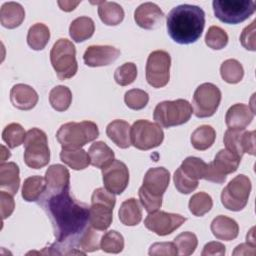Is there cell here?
Returning <instances> with one entry per match:
<instances>
[{
  "mask_svg": "<svg viewBox=\"0 0 256 256\" xmlns=\"http://www.w3.org/2000/svg\"><path fill=\"white\" fill-rule=\"evenodd\" d=\"M39 204L51 221L57 242L69 249L70 254L84 255L85 252L76 250V246L80 236L90 226L89 207L74 199L70 189L54 193L45 191Z\"/></svg>",
  "mask_w": 256,
  "mask_h": 256,
  "instance_id": "obj_1",
  "label": "cell"
},
{
  "mask_svg": "<svg viewBox=\"0 0 256 256\" xmlns=\"http://www.w3.org/2000/svg\"><path fill=\"white\" fill-rule=\"evenodd\" d=\"M167 32L178 44H191L202 35L205 12L196 5L182 4L174 7L166 17Z\"/></svg>",
  "mask_w": 256,
  "mask_h": 256,
  "instance_id": "obj_2",
  "label": "cell"
},
{
  "mask_svg": "<svg viewBox=\"0 0 256 256\" xmlns=\"http://www.w3.org/2000/svg\"><path fill=\"white\" fill-rule=\"evenodd\" d=\"M170 182V173L164 167L150 168L139 188L138 195L141 204L148 213L159 210L162 206V196Z\"/></svg>",
  "mask_w": 256,
  "mask_h": 256,
  "instance_id": "obj_3",
  "label": "cell"
},
{
  "mask_svg": "<svg viewBox=\"0 0 256 256\" xmlns=\"http://www.w3.org/2000/svg\"><path fill=\"white\" fill-rule=\"evenodd\" d=\"M98 136V127L92 121L68 122L61 125L56 133V138L63 149H79Z\"/></svg>",
  "mask_w": 256,
  "mask_h": 256,
  "instance_id": "obj_4",
  "label": "cell"
},
{
  "mask_svg": "<svg viewBox=\"0 0 256 256\" xmlns=\"http://www.w3.org/2000/svg\"><path fill=\"white\" fill-rule=\"evenodd\" d=\"M116 198L106 188H97L91 196L89 207V224L98 231H105L112 223L113 208Z\"/></svg>",
  "mask_w": 256,
  "mask_h": 256,
  "instance_id": "obj_5",
  "label": "cell"
},
{
  "mask_svg": "<svg viewBox=\"0 0 256 256\" xmlns=\"http://www.w3.org/2000/svg\"><path fill=\"white\" fill-rule=\"evenodd\" d=\"M50 61L60 80L72 78L78 70L75 46L66 38H60L54 43L50 51Z\"/></svg>",
  "mask_w": 256,
  "mask_h": 256,
  "instance_id": "obj_6",
  "label": "cell"
},
{
  "mask_svg": "<svg viewBox=\"0 0 256 256\" xmlns=\"http://www.w3.org/2000/svg\"><path fill=\"white\" fill-rule=\"evenodd\" d=\"M24 161L33 169H40L50 161V150L46 133L39 128L27 131L24 141Z\"/></svg>",
  "mask_w": 256,
  "mask_h": 256,
  "instance_id": "obj_7",
  "label": "cell"
},
{
  "mask_svg": "<svg viewBox=\"0 0 256 256\" xmlns=\"http://www.w3.org/2000/svg\"><path fill=\"white\" fill-rule=\"evenodd\" d=\"M192 112V106L187 100L163 101L155 107L153 118L158 125L170 128L186 123L190 119Z\"/></svg>",
  "mask_w": 256,
  "mask_h": 256,
  "instance_id": "obj_8",
  "label": "cell"
},
{
  "mask_svg": "<svg viewBox=\"0 0 256 256\" xmlns=\"http://www.w3.org/2000/svg\"><path fill=\"white\" fill-rule=\"evenodd\" d=\"M213 11L221 22L238 24L248 19L256 9L253 0H214Z\"/></svg>",
  "mask_w": 256,
  "mask_h": 256,
  "instance_id": "obj_9",
  "label": "cell"
},
{
  "mask_svg": "<svg viewBox=\"0 0 256 256\" xmlns=\"http://www.w3.org/2000/svg\"><path fill=\"white\" fill-rule=\"evenodd\" d=\"M164 139L160 125L148 120H137L130 128L131 144L139 150H149L159 146Z\"/></svg>",
  "mask_w": 256,
  "mask_h": 256,
  "instance_id": "obj_10",
  "label": "cell"
},
{
  "mask_svg": "<svg viewBox=\"0 0 256 256\" xmlns=\"http://www.w3.org/2000/svg\"><path fill=\"white\" fill-rule=\"evenodd\" d=\"M250 179L240 174L234 177L221 192L223 206L231 211H240L247 205L251 192Z\"/></svg>",
  "mask_w": 256,
  "mask_h": 256,
  "instance_id": "obj_11",
  "label": "cell"
},
{
  "mask_svg": "<svg viewBox=\"0 0 256 256\" xmlns=\"http://www.w3.org/2000/svg\"><path fill=\"white\" fill-rule=\"evenodd\" d=\"M221 91L213 83L199 85L193 95L192 109L198 118L211 117L217 111L221 102Z\"/></svg>",
  "mask_w": 256,
  "mask_h": 256,
  "instance_id": "obj_12",
  "label": "cell"
},
{
  "mask_svg": "<svg viewBox=\"0 0 256 256\" xmlns=\"http://www.w3.org/2000/svg\"><path fill=\"white\" fill-rule=\"evenodd\" d=\"M171 57L164 50H155L148 56L146 63V80L154 88L167 85L170 79Z\"/></svg>",
  "mask_w": 256,
  "mask_h": 256,
  "instance_id": "obj_13",
  "label": "cell"
},
{
  "mask_svg": "<svg viewBox=\"0 0 256 256\" xmlns=\"http://www.w3.org/2000/svg\"><path fill=\"white\" fill-rule=\"evenodd\" d=\"M240 161L241 158L227 149H222L216 154L214 160L208 164L204 179L218 184L224 183L227 175L238 169Z\"/></svg>",
  "mask_w": 256,
  "mask_h": 256,
  "instance_id": "obj_14",
  "label": "cell"
},
{
  "mask_svg": "<svg viewBox=\"0 0 256 256\" xmlns=\"http://www.w3.org/2000/svg\"><path fill=\"white\" fill-rule=\"evenodd\" d=\"M185 221L186 218L180 214L157 210L148 214L144 220V225L155 234L166 236L178 229Z\"/></svg>",
  "mask_w": 256,
  "mask_h": 256,
  "instance_id": "obj_15",
  "label": "cell"
},
{
  "mask_svg": "<svg viewBox=\"0 0 256 256\" xmlns=\"http://www.w3.org/2000/svg\"><path fill=\"white\" fill-rule=\"evenodd\" d=\"M226 149L242 158L244 153L255 154V131H245V129L226 130L223 138Z\"/></svg>",
  "mask_w": 256,
  "mask_h": 256,
  "instance_id": "obj_16",
  "label": "cell"
},
{
  "mask_svg": "<svg viewBox=\"0 0 256 256\" xmlns=\"http://www.w3.org/2000/svg\"><path fill=\"white\" fill-rule=\"evenodd\" d=\"M104 187L113 194L124 192L129 183V171L126 164L120 160H113L102 169Z\"/></svg>",
  "mask_w": 256,
  "mask_h": 256,
  "instance_id": "obj_17",
  "label": "cell"
},
{
  "mask_svg": "<svg viewBox=\"0 0 256 256\" xmlns=\"http://www.w3.org/2000/svg\"><path fill=\"white\" fill-rule=\"evenodd\" d=\"M120 55V50L110 45L89 46L83 55L84 63L89 67L107 66Z\"/></svg>",
  "mask_w": 256,
  "mask_h": 256,
  "instance_id": "obj_18",
  "label": "cell"
},
{
  "mask_svg": "<svg viewBox=\"0 0 256 256\" xmlns=\"http://www.w3.org/2000/svg\"><path fill=\"white\" fill-rule=\"evenodd\" d=\"M164 18L163 11L158 5L152 2H146L139 5L134 12V20L136 24L147 30L157 28Z\"/></svg>",
  "mask_w": 256,
  "mask_h": 256,
  "instance_id": "obj_19",
  "label": "cell"
},
{
  "mask_svg": "<svg viewBox=\"0 0 256 256\" xmlns=\"http://www.w3.org/2000/svg\"><path fill=\"white\" fill-rule=\"evenodd\" d=\"M45 182L47 192H60L70 189V173L61 164H54L48 167L45 172Z\"/></svg>",
  "mask_w": 256,
  "mask_h": 256,
  "instance_id": "obj_20",
  "label": "cell"
},
{
  "mask_svg": "<svg viewBox=\"0 0 256 256\" xmlns=\"http://www.w3.org/2000/svg\"><path fill=\"white\" fill-rule=\"evenodd\" d=\"M37 92L29 85L16 84L10 91V101L19 110H31L38 102Z\"/></svg>",
  "mask_w": 256,
  "mask_h": 256,
  "instance_id": "obj_21",
  "label": "cell"
},
{
  "mask_svg": "<svg viewBox=\"0 0 256 256\" xmlns=\"http://www.w3.org/2000/svg\"><path fill=\"white\" fill-rule=\"evenodd\" d=\"M254 111L246 104L237 103L232 105L225 116V122L228 128L245 129L253 120Z\"/></svg>",
  "mask_w": 256,
  "mask_h": 256,
  "instance_id": "obj_22",
  "label": "cell"
},
{
  "mask_svg": "<svg viewBox=\"0 0 256 256\" xmlns=\"http://www.w3.org/2000/svg\"><path fill=\"white\" fill-rule=\"evenodd\" d=\"M210 228L213 235L219 240H234L239 233V226L237 222L224 215H219L214 218Z\"/></svg>",
  "mask_w": 256,
  "mask_h": 256,
  "instance_id": "obj_23",
  "label": "cell"
},
{
  "mask_svg": "<svg viewBox=\"0 0 256 256\" xmlns=\"http://www.w3.org/2000/svg\"><path fill=\"white\" fill-rule=\"evenodd\" d=\"M19 167L14 162L0 164V188L11 195H15L19 189Z\"/></svg>",
  "mask_w": 256,
  "mask_h": 256,
  "instance_id": "obj_24",
  "label": "cell"
},
{
  "mask_svg": "<svg viewBox=\"0 0 256 256\" xmlns=\"http://www.w3.org/2000/svg\"><path fill=\"white\" fill-rule=\"evenodd\" d=\"M25 18V11L17 2H6L0 9L1 25L8 29H14L22 24Z\"/></svg>",
  "mask_w": 256,
  "mask_h": 256,
  "instance_id": "obj_25",
  "label": "cell"
},
{
  "mask_svg": "<svg viewBox=\"0 0 256 256\" xmlns=\"http://www.w3.org/2000/svg\"><path fill=\"white\" fill-rule=\"evenodd\" d=\"M130 125L124 120H114L106 127V134L118 147L126 149L131 145Z\"/></svg>",
  "mask_w": 256,
  "mask_h": 256,
  "instance_id": "obj_26",
  "label": "cell"
},
{
  "mask_svg": "<svg viewBox=\"0 0 256 256\" xmlns=\"http://www.w3.org/2000/svg\"><path fill=\"white\" fill-rule=\"evenodd\" d=\"M88 155L90 157V163L100 169L108 166L114 160L113 150L103 141L94 142L88 150Z\"/></svg>",
  "mask_w": 256,
  "mask_h": 256,
  "instance_id": "obj_27",
  "label": "cell"
},
{
  "mask_svg": "<svg viewBox=\"0 0 256 256\" xmlns=\"http://www.w3.org/2000/svg\"><path fill=\"white\" fill-rule=\"evenodd\" d=\"M98 15L101 21L108 26L120 24L124 19V10L116 2H98Z\"/></svg>",
  "mask_w": 256,
  "mask_h": 256,
  "instance_id": "obj_28",
  "label": "cell"
},
{
  "mask_svg": "<svg viewBox=\"0 0 256 256\" xmlns=\"http://www.w3.org/2000/svg\"><path fill=\"white\" fill-rule=\"evenodd\" d=\"M119 220L126 226L138 225L142 219L141 206L135 198H129L125 200L118 211Z\"/></svg>",
  "mask_w": 256,
  "mask_h": 256,
  "instance_id": "obj_29",
  "label": "cell"
},
{
  "mask_svg": "<svg viewBox=\"0 0 256 256\" xmlns=\"http://www.w3.org/2000/svg\"><path fill=\"white\" fill-rule=\"evenodd\" d=\"M95 31L94 21L90 17L81 16L74 19L69 27V34L75 42H83L89 39Z\"/></svg>",
  "mask_w": 256,
  "mask_h": 256,
  "instance_id": "obj_30",
  "label": "cell"
},
{
  "mask_svg": "<svg viewBox=\"0 0 256 256\" xmlns=\"http://www.w3.org/2000/svg\"><path fill=\"white\" fill-rule=\"evenodd\" d=\"M61 161L74 170H82L89 166L90 157L88 153L79 149H63L60 152Z\"/></svg>",
  "mask_w": 256,
  "mask_h": 256,
  "instance_id": "obj_31",
  "label": "cell"
},
{
  "mask_svg": "<svg viewBox=\"0 0 256 256\" xmlns=\"http://www.w3.org/2000/svg\"><path fill=\"white\" fill-rule=\"evenodd\" d=\"M46 191L45 178L35 175L24 180L22 187V197L27 202L37 201Z\"/></svg>",
  "mask_w": 256,
  "mask_h": 256,
  "instance_id": "obj_32",
  "label": "cell"
},
{
  "mask_svg": "<svg viewBox=\"0 0 256 256\" xmlns=\"http://www.w3.org/2000/svg\"><path fill=\"white\" fill-rule=\"evenodd\" d=\"M215 138L216 132L212 126L201 125L193 131L190 141L196 150L204 151L213 145Z\"/></svg>",
  "mask_w": 256,
  "mask_h": 256,
  "instance_id": "obj_33",
  "label": "cell"
},
{
  "mask_svg": "<svg viewBox=\"0 0 256 256\" xmlns=\"http://www.w3.org/2000/svg\"><path fill=\"white\" fill-rule=\"evenodd\" d=\"M50 39L49 28L43 23L32 25L27 34V43L33 50H42L45 48Z\"/></svg>",
  "mask_w": 256,
  "mask_h": 256,
  "instance_id": "obj_34",
  "label": "cell"
},
{
  "mask_svg": "<svg viewBox=\"0 0 256 256\" xmlns=\"http://www.w3.org/2000/svg\"><path fill=\"white\" fill-rule=\"evenodd\" d=\"M49 102L53 109L58 112L66 111L72 102V93L70 89L63 85H58L49 93Z\"/></svg>",
  "mask_w": 256,
  "mask_h": 256,
  "instance_id": "obj_35",
  "label": "cell"
},
{
  "mask_svg": "<svg viewBox=\"0 0 256 256\" xmlns=\"http://www.w3.org/2000/svg\"><path fill=\"white\" fill-rule=\"evenodd\" d=\"M207 166L208 164H206L202 159L189 156L182 162L179 168L187 177L194 181H198L199 179H204Z\"/></svg>",
  "mask_w": 256,
  "mask_h": 256,
  "instance_id": "obj_36",
  "label": "cell"
},
{
  "mask_svg": "<svg viewBox=\"0 0 256 256\" xmlns=\"http://www.w3.org/2000/svg\"><path fill=\"white\" fill-rule=\"evenodd\" d=\"M220 74L225 82L236 84L243 79L244 69L236 59H227L220 66Z\"/></svg>",
  "mask_w": 256,
  "mask_h": 256,
  "instance_id": "obj_37",
  "label": "cell"
},
{
  "mask_svg": "<svg viewBox=\"0 0 256 256\" xmlns=\"http://www.w3.org/2000/svg\"><path fill=\"white\" fill-rule=\"evenodd\" d=\"M188 206L190 212L193 215L201 217L211 210L213 206V201L209 194L205 192H198L190 198Z\"/></svg>",
  "mask_w": 256,
  "mask_h": 256,
  "instance_id": "obj_38",
  "label": "cell"
},
{
  "mask_svg": "<svg viewBox=\"0 0 256 256\" xmlns=\"http://www.w3.org/2000/svg\"><path fill=\"white\" fill-rule=\"evenodd\" d=\"M26 132L24 128L18 123H11L7 125L2 132V139L10 148H15L24 143Z\"/></svg>",
  "mask_w": 256,
  "mask_h": 256,
  "instance_id": "obj_39",
  "label": "cell"
},
{
  "mask_svg": "<svg viewBox=\"0 0 256 256\" xmlns=\"http://www.w3.org/2000/svg\"><path fill=\"white\" fill-rule=\"evenodd\" d=\"M100 248L106 253H120L124 248V238L119 232L110 230L101 236Z\"/></svg>",
  "mask_w": 256,
  "mask_h": 256,
  "instance_id": "obj_40",
  "label": "cell"
},
{
  "mask_svg": "<svg viewBox=\"0 0 256 256\" xmlns=\"http://www.w3.org/2000/svg\"><path fill=\"white\" fill-rule=\"evenodd\" d=\"M174 244L177 248V254L188 256L194 253L198 245L197 237L192 232H182L174 239Z\"/></svg>",
  "mask_w": 256,
  "mask_h": 256,
  "instance_id": "obj_41",
  "label": "cell"
},
{
  "mask_svg": "<svg viewBox=\"0 0 256 256\" xmlns=\"http://www.w3.org/2000/svg\"><path fill=\"white\" fill-rule=\"evenodd\" d=\"M205 43L213 50H221L228 43V35L222 28L211 26L205 35Z\"/></svg>",
  "mask_w": 256,
  "mask_h": 256,
  "instance_id": "obj_42",
  "label": "cell"
},
{
  "mask_svg": "<svg viewBox=\"0 0 256 256\" xmlns=\"http://www.w3.org/2000/svg\"><path fill=\"white\" fill-rule=\"evenodd\" d=\"M98 230L89 226L83 234L80 236L78 240V246L82 249L85 253L86 252H93L97 251L100 248V235Z\"/></svg>",
  "mask_w": 256,
  "mask_h": 256,
  "instance_id": "obj_43",
  "label": "cell"
},
{
  "mask_svg": "<svg viewBox=\"0 0 256 256\" xmlns=\"http://www.w3.org/2000/svg\"><path fill=\"white\" fill-rule=\"evenodd\" d=\"M137 77V67L132 62H127L119 66L114 72V80L120 86H127L135 81Z\"/></svg>",
  "mask_w": 256,
  "mask_h": 256,
  "instance_id": "obj_44",
  "label": "cell"
},
{
  "mask_svg": "<svg viewBox=\"0 0 256 256\" xmlns=\"http://www.w3.org/2000/svg\"><path fill=\"white\" fill-rule=\"evenodd\" d=\"M149 95L141 89H131L124 95V102L130 109L141 110L148 104Z\"/></svg>",
  "mask_w": 256,
  "mask_h": 256,
  "instance_id": "obj_45",
  "label": "cell"
},
{
  "mask_svg": "<svg viewBox=\"0 0 256 256\" xmlns=\"http://www.w3.org/2000/svg\"><path fill=\"white\" fill-rule=\"evenodd\" d=\"M174 184L176 189L182 194H189L198 187V181H194L187 177L181 170L178 168L173 176Z\"/></svg>",
  "mask_w": 256,
  "mask_h": 256,
  "instance_id": "obj_46",
  "label": "cell"
},
{
  "mask_svg": "<svg viewBox=\"0 0 256 256\" xmlns=\"http://www.w3.org/2000/svg\"><path fill=\"white\" fill-rule=\"evenodd\" d=\"M255 23L256 21H253L250 25L245 27L241 33L240 36V42L244 48L247 50L255 51Z\"/></svg>",
  "mask_w": 256,
  "mask_h": 256,
  "instance_id": "obj_47",
  "label": "cell"
},
{
  "mask_svg": "<svg viewBox=\"0 0 256 256\" xmlns=\"http://www.w3.org/2000/svg\"><path fill=\"white\" fill-rule=\"evenodd\" d=\"M149 255H177V248L174 242L154 243L149 249Z\"/></svg>",
  "mask_w": 256,
  "mask_h": 256,
  "instance_id": "obj_48",
  "label": "cell"
},
{
  "mask_svg": "<svg viewBox=\"0 0 256 256\" xmlns=\"http://www.w3.org/2000/svg\"><path fill=\"white\" fill-rule=\"evenodd\" d=\"M13 195L2 191L0 192V204H1V216L2 219H6L7 217H9L15 208V202L14 199L12 197Z\"/></svg>",
  "mask_w": 256,
  "mask_h": 256,
  "instance_id": "obj_49",
  "label": "cell"
},
{
  "mask_svg": "<svg viewBox=\"0 0 256 256\" xmlns=\"http://www.w3.org/2000/svg\"><path fill=\"white\" fill-rule=\"evenodd\" d=\"M225 252H226L225 246L222 243L212 241V242H208L204 246L201 255L202 256H210V255H212V256H215V255L222 256V255L225 254Z\"/></svg>",
  "mask_w": 256,
  "mask_h": 256,
  "instance_id": "obj_50",
  "label": "cell"
},
{
  "mask_svg": "<svg viewBox=\"0 0 256 256\" xmlns=\"http://www.w3.org/2000/svg\"><path fill=\"white\" fill-rule=\"evenodd\" d=\"M233 254L234 255H247V254L254 255L255 254V245L251 244L249 242L244 243V244H240L236 247Z\"/></svg>",
  "mask_w": 256,
  "mask_h": 256,
  "instance_id": "obj_51",
  "label": "cell"
},
{
  "mask_svg": "<svg viewBox=\"0 0 256 256\" xmlns=\"http://www.w3.org/2000/svg\"><path fill=\"white\" fill-rule=\"evenodd\" d=\"M79 3H80V1H76V2H73V1H58V5L60 6V8L63 11H66V12L74 10L75 7Z\"/></svg>",
  "mask_w": 256,
  "mask_h": 256,
  "instance_id": "obj_52",
  "label": "cell"
},
{
  "mask_svg": "<svg viewBox=\"0 0 256 256\" xmlns=\"http://www.w3.org/2000/svg\"><path fill=\"white\" fill-rule=\"evenodd\" d=\"M253 230H254V228H252V229L250 230V232L247 234L246 240H247V242H249V243L255 245V238H254V232H253Z\"/></svg>",
  "mask_w": 256,
  "mask_h": 256,
  "instance_id": "obj_53",
  "label": "cell"
}]
</instances>
